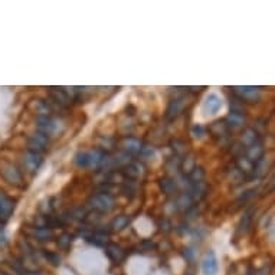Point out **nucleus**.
<instances>
[{
	"instance_id": "nucleus-1",
	"label": "nucleus",
	"mask_w": 275,
	"mask_h": 275,
	"mask_svg": "<svg viewBox=\"0 0 275 275\" xmlns=\"http://www.w3.org/2000/svg\"><path fill=\"white\" fill-rule=\"evenodd\" d=\"M0 175L12 186H16V187L23 186V176L17 170V167H15L12 163L1 162V164H0Z\"/></svg>"
},
{
	"instance_id": "nucleus-2",
	"label": "nucleus",
	"mask_w": 275,
	"mask_h": 275,
	"mask_svg": "<svg viewBox=\"0 0 275 275\" xmlns=\"http://www.w3.org/2000/svg\"><path fill=\"white\" fill-rule=\"evenodd\" d=\"M90 206L95 211L101 212V213H105V212H110L114 208V200L113 197L108 196L107 193H98L94 194L90 199Z\"/></svg>"
},
{
	"instance_id": "nucleus-3",
	"label": "nucleus",
	"mask_w": 275,
	"mask_h": 275,
	"mask_svg": "<svg viewBox=\"0 0 275 275\" xmlns=\"http://www.w3.org/2000/svg\"><path fill=\"white\" fill-rule=\"evenodd\" d=\"M13 209H15V202L9 196L0 192V224H3L4 221L10 218Z\"/></svg>"
},
{
	"instance_id": "nucleus-4",
	"label": "nucleus",
	"mask_w": 275,
	"mask_h": 275,
	"mask_svg": "<svg viewBox=\"0 0 275 275\" xmlns=\"http://www.w3.org/2000/svg\"><path fill=\"white\" fill-rule=\"evenodd\" d=\"M235 94L245 102H257L259 98V91L254 87H236Z\"/></svg>"
},
{
	"instance_id": "nucleus-5",
	"label": "nucleus",
	"mask_w": 275,
	"mask_h": 275,
	"mask_svg": "<svg viewBox=\"0 0 275 275\" xmlns=\"http://www.w3.org/2000/svg\"><path fill=\"white\" fill-rule=\"evenodd\" d=\"M202 270H203V274L205 275H215L218 273V261L213 252H208L206 257L203 259V264H202Z\"/></svg>"
},
{
	"instance_id": "nucleus-6",
	"label": "nucleus",
	"mask_w": 275,
	"mask_h": 275,
	"mask_svg": "<svg viewBox=\"0 0 275 275\" xmlns=\"http://www.w3.org/2000/svg\"><path fill=\"white\" fill-rule=\"evenodd\" d=\"M32 111L38 114V117H48L52 113V105L45 99H35L31 104Z\"/></svg>"
},
{
	"instance_id": "nucleus-7",
	"label": "nucleus",
	"mask_w": 275,
	"mask_h": 275,
	"mask_svg": "<svg viewBox=\"0 0 275 275\" xmlns=\"http://www.w3.org/2000/svg\"><path fill=\"white\" fill-rule=\"evenodd\" d=\"M36 124H38V130L44 134H52L56 130V124L50 117H38L36 118Z\"/></svg>"
},
{
	"instance_id": "nucleus-8",
	"label": "nucleus",
	"mask_w": 275,
	"mask_h": 275,
	"mask_svg": "<svg viewBox=\"0 0 275 275\" xmlns=\"http://www.w3.org/2000/svg\"><path fill=\"white\" fill-rule=\"evenodd\" d=\"M49 92H50L52 99L55 101V104L59 105V107H66L71 102V99H69L64 88H50Z\"/></svg>"
},
{
	"instance_id": "nucleus-9",
	"label": "nucleus",
	"mask_w": 275,
	"mask_h": 275,
	"mask_svg": "<svg viewBox=\"0 0 275 275\" xmlns=\"http://www.w3.org/2000/svg\"><path fill=\"white\" fill-rule=\"evenodd\" d=\"M28 233L35 238L36 241H41V242H46V241H50L53 233L49 230V229H45V228H29L28 229Z\"/></svg>"
},
{
	"instance_id": "nucleus-10",
	"label": "nucleus",
	"mask_w": 275,
	"mask_h": 275,
	"mask_svg": "<svg viewBox=\"0 0 275 275\" xmlns=\"http://www.w3.org/2000/svg\"><path fill=\"white\" fill-rule=\"evenodd\" d=\"M22 162H23V166H25L29 172H32L33 173V172H36V170L39 169V166H41V163H42V159H41V156L28 151V154L23 156Z\"/></svg>"
},
{
	"instance_id": "nucleus-11",
	"label": "nucleus",
	"mask_w": 275,
	"mask_h": 275,
	"mask_svg": "<svg viewBox=\"0 0 275 275\" xmlns=\"http://www.w3.org/2000/svg\"><path fill=\"white\" fill-rule=\"evenodd\" d=\"M225 123H227L228 129H229V127L238 129V127L243 126V123H245V115H243L242 111H235V110H232V111L229 113V115L227 117Z\"/></svg>"
},
{
	"instance_id": "nucleus-12",
	"label": "nucleus",
	"mask_w": 275,
	"mask_h": 275,
	"mask_svg": "<svg viewBox=\"0 0 275 275\" xmlns=\"http://www.w3.org/2000/svg\"><path fill=\"white\" fill-rule=\"evenodd\" d=\"M192 187H190V197L192 199H197V200H200V199H203L206 193H208V187H206V184L203 183V182H193L192 184H190Z\"/></svg>"
},
{
	"instance_id": "nucleus-13",
	"label": "nucleus",
	"mask_w": 275,
	"mask_h": 275,
	"mask_svg": "<svg viewBox=\"0 0 275 275\" xmlns=\"http://www.w3.org/2000/svg\"><path fill=\"white\" fill-rule=\"evenodd\" d=\"M182 107H183L182 99H173V101L169 104L167 110H166V118H167V120H175L179 114H180V111H182Z\"/></svg>"
},
{
	"instance_id": "nucleus-14",
	"label": "nucleus",
	"mask_w": 275,
	"mask_h": 275,
	"mask_svg": "<svg viewBox=\"0 0 275 275\" xmlns=\"http://www.w3.org/2000/svg\"><path fill=\"white\" fill-rule=\"evenodd\" d=\"M242 144L246 147L258 144V133L254 129H246L242 134Z\"/></svg>"
},
{
	"instance_id": "nucleus-15",
	"label": "nucleus",
	"mask_w": 275,
	"mask_h": 275,
	"mask_svg": "<svg viewBox=\"0 0 275 275\" xmlns=\"http://www.w3.org/2000/svg\"><path fill=\"white\" fill-rule=\"evenodd\" d=\"M123 175L129 179V180L134 182V180H137V179L140 178V175H141V167L137 166V164H134V163L127 164V166L124 167V170H123Z\"/></svg>"
},
{
	"instance_id": "nucleus-16",
	"label": "nucleus",
	"mask_w": 275,
	"mask_h": 275,
	"mask_svg": "<svg viewBox=\"0 0 275 275\" xmlns=\"http://www.w3.org/2000/svg\"><path fill=\"white\" fill-rule=\"evenodd\" d=\"M262 154H264V148L259 146V144H254V146L248 147V150H246V159L252 163L261 160L262 159Z\"/></svg>"
},
{
	"instance_id": "nucleus-17",
	"label": "nucleus",
	"mask_w": 275,
	"mask_h": 275,
	"mask_svg": "<svg viewBox=\"0 0 275 275\" xmlns=\"http://www.w3.org/2000/svg\"><path fill=\"white\" fill-rule=\"evenodd\" d=\"M107 255L113 262H120L124 258V251L118 245H107Z\"/></svg>"
},
{
	"instance_id": "nucleus-18",
	"label": "nucleus",
	"mask_w": 275,
	"mask_h": 275,
	"mask_svg": "<svg viewBox=\"0 0 275 275\" xmlns=\"http://www.w3.org/2000/svg\"><path fill=\"white\" fill-rule=\"evenodd\" d=\"M28 140H29L31 143H35V144H38V146L44 147V148H46L49 144V136L41 133V131H36V133L29 134V138H28Z\"/></svg>"
},
{
	"instance_id": "nucleus-19",
	"label": "nucleus",
	"mask_w": 275,
	"mask_h": 275,
	"mask_svg": "<svg viewBox=\"0 0 275 275\" xmlns=\"http://www.w3.org/2000/svg\"><path fill=\"white\" fill-rule=\"evenodd\" d=\"M228 129L227 123L225 121H215L211 126V133L213 134V137H227L228 136Z\"/></svg>"
},
{
	"instance_id": "nucleus-20",
	"label": "nucleus",
	"mask_w": 275,
	"mask_h": 275,
	"mask_svg": "<svg viewBox=\"0 0 275 275\" xmlns=\"http://www.w3.org/2000/svg\"><path fill=\"white\" fill-rule=\"evenodd\" d=\"M159 184H160V189L164 194H173L176 192V182L173 179L162 178Z\"/></svg>"
},
{
	"instance_id": "nucleus-21",
	"label": "nucleus",
	"mask_w": 275,
	"mask_h": 275,
	"mask_svg": "<svg viewBox=\"0 0 275 275\" xmlns=\"http://www.w3.org/2000/svg\"><path fill=\"white\" fill-rule=\"evenodd\" d=\"M221 105H222V102H221V99L216 97V95H209V97L206 98V101H205V108L212 114L216 113L221 108Z\"/></svg>"
},
{
	"instance_id": "nucleus-22",
	"label": "nucleus",
	"mask_w": 275,
	"mask_h": 275,
	"mask_svg": "<svg viewBox=\"0 0 275 275\" xmlns=\"http://www.w3.org/2000/svg\"><path fill=\"white\" fill-rule=\"evenodd\" d=\"M124 148H126V151H129V153H140L141 144H140V141H137L136 138L127 137V138H124Z\"/></svg>"
},
{
	"instance_id": "nucleus-23",
	"label": "nucleus",
	"mask_w": 275,
	"mask_h": 275,
	"mask_svg": "<svg viewBox=\"0 0 275 275\" xmlns=\"http://www.w3.org/2000/svg\"><path fill=\"white\" fill-rule=\"evenodd\" d=\"M192 203H193V199L190 197V194L189 193L180 194L178 202H176V205H178L179 208H180V209H184V211L190 209V208H192Z\"/></svg>"
},
{
	"instance_id": "nucleus-24",
	"label": "nucleus",
	"mask_w": 275,
	"mask_h": 275,
	"mask_svg": "<svg viewBox=\"0 0 275 275\" xmlns=\"http://www.w3.org/2000/svg\"><path fill=\"white\" fill-rule=\"evenodd\" d=\"M121 193L123 196H126V197H134L136 194H137V184L136 183H133L131 180L127 182V183H124L123 184V187H121Z\"/></svg>"
},
{
	"instance_id": "nucleus-25",
	"label": "nucleus",
	"mask_w": 275,
	"mask_h": 275,
	"mask_svg": "<svg viewBox=\"0 0 275 275\" xmlns=\"http://www.w3.org/2000/svg\"><path fill=\"white\" fill-rule=\"evenodd\" d=\"M129 225V218L126 215H120L111 222V228L114 230H121Z\"/></svg>"
},
{
	"instance_id": "nucleus-26",
	"label": "nucleus",
	"mask_w": 275,
	"mask_h": 275,
	"mask_svg": "<svg viewBox=\"0 0 275 275\" xmlns=\"http://www.w3.org/2000/svg\"><path fill=\"white\" fill-rule=\"evenodd\" d=\"M75 163L80 167H90L91 166V159H90V153H78L75 156Z\"/></svg>"
},
{
	"instance_id": "nucleus-27",
	"label": "nucleus",
	"mask_w": 275,
	"mask_h": 275,
	"mask_svg": "<svg viewBox=\"0 0 275 275\" xmlns=\"http://www.w3.org/2000/svg\"><path fill=\"white\" fill-rule=\"evenodd\" d=\"M170 146H172V148L175 150V153L179 154V156L180 154H184L186 150H187V144L184 141H182V140H172Z\"/></svg>"
},
{
	"instance_id": "nucleus-28",
	"label": "nucleus",
	"mask_w": 275,
	"mask_h": 275,
	"mask_svg": "<svg viewBox=\"0 0 275 275\" xmlns=\"http://www.w3.org/2000/svg\"><path fill=\"white\" fill-rule=\"evenodd\" d=\"M251 221H252V216H251V213H246V215H245V216L242 218V221H241L239 227H238V235H239V233H245V232L248 230V227H249Z\"/></svg>"
},
{
	"instance_id": "nucleus-29",
	"label": "nucleus",
	"mask_w": 275,
	"mask_h": 275,
	"mask_svg": "<svg viewBox=\"0 0 275 275\" xmlns=\"http://www.w3.org/2000/svg\"><path fill=\"white\" fill-rule=\"evenodd\" d=\"M71 243H72V236L68 235V233H64V235H61V236L58 238V246H59L61 249H68Z\"/></svg>"
},
{
	"instance_id": "nucleus-30",
	"label": "nucleus",
	"mask_w": 275,
	"mask_h": 275,
	"mask_svg": "<svg viewBox=\"0 0 275 275\" xmlns=\"http://www.w3.org/2000/svg\"><path fill=\"white\" fill-rule=\"evenodd\" d=\"M205 178V170L202 167H193V170L190 172V179L193 182H202Z\"/></svg>"
},
{
	"instance_id": "nucleus-31",
	"label": "nucleus",
	"mask_w": 275,
	"mask_h": 275,
	"mask_svg": "<svg viewBox=\"0 0 275 275\" xmlns=\"http://www.w3.org/2000/svg\"><path fill=\"white\" fill-rule=\"evenodd\" d=\"M44 257L48 259L52 265H59L61 264V257L55 252H49V251H44Z\"/></svg>"
},
{
	"instance_id": "nucleus-32",
	"label": "nucleus",
	"mask_w": 275,
	"mask_h": 275,
	"mask_svg": "<svg viewBox=\"0 0 275 275\" xmlns=\"http://www.w3.org/2000/svg\"><path fill=\"white\" fill-rule=\"evenodd\" d=\"M205 133H206V130H205V127H202L200 124H194L193 129H192V134H193L194 138H202L205 136Z\"/></svg>"
},
{
	"instance_id": "nucleus-33",
	"label": "nucleus",
	"mask_w": 275,
	"mask_h": 275,
	"mask_svg": "<svg viewBox=\"0 0 275 275\" xmlns=\"http://www.w3.org/2000/svg\"><path fill=\"white\" fill-rule=\"evenodd\" d=\"M179 166H180L179 157H172V159H169L167 163H166V169L167 170H175V169H178Z\"/></svg>"
},
{
	"instance_id": "nucleus-34",
	"label": "nucleus",
	"mask_w": 275,
	"mask_h": 275,
	"mask_svg": "<svg viewBox=\"0 0 275 275\" xmlns=\"http://www.w3.org/2000/svg\"><path fill=\"white\" fill-rule=\"evenodd\" d=\"M140 153H141V156H143V157H146V159H148V157L154 156V147H151V146L141 147Z\"/></svg>"
},
{
	"instance_id": "nucleus-35",
	"label": "nucleus",
	"mask_w": 275,
	"mask_h": 275,
	"mask_svg": "<svg viewBox=\"0 0 275 275\" xmlns=\"http://www.w3.org/2000/svg\"><path fill=\"white\" fill-rule=\"evenodd\" d=\"M140 248H141L143 251H153V249H156V243L153 242V241H148V239H146V241H143V242H141Z\"/></svg>"
},
{
	"instance_id": "nucleus-36",
	"label": "nucleus",
	"mask_w": 275,
	"mask_h": 275,
	"mask_svg": "<svg viewBox=\"0 0 275 275\" xmlns=\"http://www.w3.org/2000/svg\"><path fill=\"white\" fill-rule=\"evenodd\" d=\"M254 196H255V192H254V190H248V192H245V193L239 197L238 202H243V203H245V202H248V200H249L251 197H254Z\"/></svg>"
},
{
	"instance_id": "nucleus-37",
	"label": "nucleus",
	"mask_w": 275,
	"mask_h": 275,
	"mask_svg": "<svg viewBox=\"0 0 275 275\" xmlns=\"http://www.w3.org/2000/svg\"><path fill=\"white\" fill-rule=\"evenodd\" d=\"M183 166H184V172H186V170H187V172H192V170H193V157H187V162L184 160Z\"/></svg>"
},
{
	"instance_id": "nucleus-38",
	"label": "nucleus",
	"mask_w": 275,
	"mask_h": 275,
	"mask_svg": "<svg viewBox=\"0 0 275 275\" xmlns=\"http://www.w3.org/2000/svg\"><path fill=\"white\" fill-rule=\"evenodd\" d=\"M183 255H184V258L192 259V257H193V251H192V249H189V248H186V249H184V252H183Z\"/></svg>"
},
{
	"instance_id": "nucleus-39",
	"label": "nucleus",
	"mask_w": 275,
	"mask_h": 275,
	"mask_svg": "<svg viewBox=\"0 0 275 275\" xmlns=\"http://www.w3.org/2000/svg\"><path fill=\"white\" fill-rule=\"evenodd\" d=\"M25 275H42L41 273H36V271H26Z\"/></svg>"
},
{
	"instance_id": "nucleus-40",
	"label": "nucleus",
	"mask_w": 275,
	"mask_h": 275,
	"mask_svg": "<svg viewBox=\"0 0 275 275\" xmlns=\"http://www.w3.org/2000/svg\"><path fill=\"white\" fill-rule=\"evenodd\" d=\"M245 275H252V273H251V271H248V273H246Z\"/></svg>"
},
{
	"instance_id": "nucleus-41",
	"label": "nucleus",
	"mask_w": 275,
	"mask_h": 275,
	"mask_svg": "<svg viewBox=\"0 0 275 275\" xmlns=\"http://www.w3.org/2000/svg\"><path fill=\"white\" fill-rule=\"evenodd\" d=\"M0 275H7V274H4V273H0Z\"/></svg>"
},
{
	"instance_id": "nucleus-42",
	"label": "nucleus",
	"mask_w": 275,
	"mask_h": 275,
	"mask_svg": "<svg viewBox=\"0 0 275 275\" xmlns=\"http://www.w3.org/2000/svg\"><path fill=\"white\" fill-rule=\"evenodd\" d=\"M0 229H1V224H0Z\"/></svg>"
}]
</instances>
